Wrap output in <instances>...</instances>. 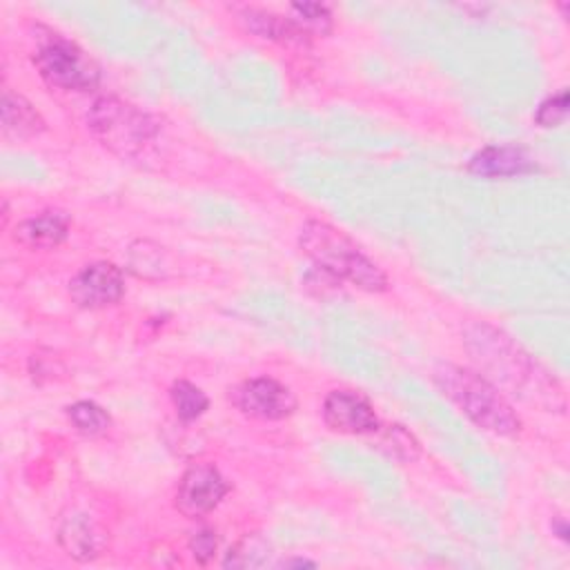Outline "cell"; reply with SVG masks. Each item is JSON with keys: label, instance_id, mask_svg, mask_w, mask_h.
<instances>
[{"label": "cell", "instance_id": "cell-1", "mask_svg": "<svg viewBox=\"0 0 570 570\" xmlns=\"http://www.w3.org/2000/svg\"><path fill=\"white\" fill-rule=\"evenodd\" d=\"M298 245L323 274L336 281H350L365 292L387 289L385 272L338 227L316 218L307 220L301 229Z\"/></svg>", "mask_w": 570, "mask_h": 570}, {"label": "cell", "instance_id": "cell-2", "mask_svg": "<svg viewBox=\"0 0 570 570\" xmlns=\"http://www.w3.org/2000/svg\"><path fill=\"white\" fill-rule=\"evenodd\" d=\"M432 379L436 387L481 430L499 436L519 434L521 419L485 376L461 365L441 363Z\"/></svg>", "mask_w": 570, "mask_h": 570}, {"label": "cell", "instance_id": "cell-3", "mask_svg": "<svg viewBox=\"0 0 570 570\" xmlns=\"http://www.w3.org/2000/svg\"><path fill=\"white\" fill-rule=\"evenodd\" d=\"M465 343L474 361H479L499 383L514 390V394H530V390L541 392L543 381H550L546 372L532 361L517 343L503 332L481 323L465 332Z\"/></svg>", "mask_w": 570, "mask_h": 570}, {"label": "cell", "instance_id": "cell-4", "mask_svg": "<svg viewBox=\"0 0 570 570\" xmlns=\"http://www.w3.org/2000/svg\"><path fill=\"white\" fill-rule=\"evenodd\" d=\"M87 122L94 136L120 158L140 156L158 136V122L147 111L116 96L98 98Z\"/></svg>", "mask_w": 570, "mask_h": 570}, {"label": "cell", "instance_id": "cell-5", "mask_svg": "<svg viewBox=\"0 0 570 570\" xmlns=\"http://www.w3.org/2000/svg\"><path fill=\"white\" fill-rule=\"evenodd\" d=\"M33 65L47 85L60 89L89 91L100 80L98 65L76 42L56 33L38 45Z\"/></svg>", "mask_w": 570, "mask_h": 570}, {"label": "cell", "instance_id": "cell-6", "mask_svg": "<svg viewBox=\"0 0 570 570\" xmlns=\"http://www.w3.org/2000/svg\"><path fill=\"white\" fill-rule=\"evenodd\" d=\"M229 485L220 472L209 463H194L185 470L176 488V508L189 517L198 519L212 512L220 499L227 494Z\"/></svg>", "mask_w": 570, "mask_h": 570}, {"label": "cell", "instance_id": "cell-7", "mask_svg": "<svg viewBox=\"0 0 570 570\" xmlns=\"http://www.w3.org/2000/svg\"><path fill=\"white\" fill-rule=\"evenodd\" d=\"M125 294L122 272L105 261L85 265L71 281H69V296L78 307L98 309L114 305Z\"/></svg>", "mask_w": 570, "mask_h": 570}, {"label": "cell", "instance_id": "cell-8", "mask_svg": "<svg viewBox=\"0 0 570 570\" xmlns=\"http://www.w3.org/2000/svg\"><path fill=\"white\" fill-rule=\"evenodd\" d=\"M236 405L252 419L281 421L296 410V396L276 379L258 376L236 390Z\"/></svg>", "mask_w": 570, "mask_h": 570}, {"label": "cell", "instance_id": "cell-9", "mask_svg": "<svg viewBox=\"0 0 570 570\" xmlns=\"http://www.w3.org/2000/svg\"><path fill=\"white\" fill-rule=\"evenodd\" d=\"M323 421L343 434H376L379 416L370 401L354 390H334L323 401Z\"/></svg>", "mask_w": 570, "mask_h": 570}, {"label": "cell", "instance_id": "cell-10", "mask_svg": "<svg viewBox=\"0 0 570 570\" xmlns=\"http://www.w3.org/2000/svg\"><path fill=\"white\" fill-rule=\"evenodd\" d=\"M58 543L69 557L78 561H91L105 552L107 532L91 517L73 512L62 519L58 528Z\"/></svg>", "mask_w": 570, "mask_h": 570}, {"label": "cell", "instance_id": "cell-11", "mask_svg": "<svg viewBox=\"0 0 570 570\" xmlns=\"http://www.w3.org/2000/svg\"><path fill=\"white\" fill-rule=\"evenodd\" d=\"M534 169H537V163H532V158L523 149L510 147V145H488L479 149L468 163V171L485 178L521 176Z\"/></svg>", "mask_w": 570, "mask_h": 570}, {"label": "cell", "instance_id": "cell-12", "mask_svg": "<svg viewBox=\"0 0 570 570\" xmlns=\"http://www.w3.org/2000/svg\"><path fill=\"white\" fill-rule=\"evenodd\" d=\"M69 216L60 209L40 212L22 223H18L13 238L31 249H49L60 245L69 234Z\"/></svg>", "mask_w": 570, "mask_h": 570}, {"label": "cell", "instance_id": "cell-13", "mask_svg": "<svg viewBox=\"0 0 570 570\" xmlns=\"http://www.w3.org/2000/svg\"><path fill=\"white\" fill-rule=\"evenodd\" d=\"M2 131L11 138H29L45 129L42 116L36 111V107L20 94H13L11 89L2 91Z\"/></svg>", "mask_w": 570, "mask_h": 570}, {"label": "cell", "instance_id": "cell-14", "mask_svg": "<svg viewBox=\"0 0 570 570\" xmlns=\"http://www.w3.org/2000/svg\"><path fill=\"white\" fill-rule=\"evenodd\" d=\"M243 22L247 24L249 31L258 33L261 38H269L276 42H287V45H307L309 33L303 31L292 18L261 11V9H245L243 11Z\"/></svg>", "mask_w": 570, "mask_h": 570}, {"label": "cell", "instance_id": "cell-15", "mask_svg": "<svg viewBox=\"0 0 570 570\" xmlns=\"http://www.w3.org/2000/svg\"><path fill=\"white\" fill-rule=\"evenodd\" d=\"M169 394H171V403L176 407L178 419L185 421V423L198 419L207 410V405H209L207 394L200 387H196L194 383H189V381H176L171 385Z\"/></svg>", "mask_w": 570, "mask_h": 570}, {"label": "cell", "instance_id": "cell-16", "mask_svg": "<svg viewBox=\"0 0 570 570\" xmlns=\"http://www.w3.org/2000/svg\"><path fill=\"white\" fill-rule=\"evenodd\" d=\"M67 416L76 425V430L80 434H85V436L105 434L109 423H111L109 414L100 405H96L91 401H78V403L69 405L67 407Z\"/></svg>", "mask_w": 570, "mask_h": 570}, {"label": "cell", "instance_id": "cell-17", "mask_svg": "<svg viewBox=\"0 0 570 570\" xmlns=\"http://www.w3.org/2000/svg\"><path fill=\"white\" fill-rule=\"evenodd\" d=\"M267 557H269L267 541L252 534V537H245L243 541H238L227 552L223 566L225 568H258V566L267 563Z\"/></svg>", "mask_w": 570, "mask_h": 570}, {"label": "cell", "instance_id": "cell-18", "mask_svg": "<svg viewBox=\"0 0 570 570\" xmlns=\"http://www.w3.org/2000/svg\"><path fill=\"white\" fill-rule=\"evenodd\" d=\"M292 20L309 36H325L332 29V13L321 2H296L289 7Z\"/></svg>", "mask_w": 570, "mask_h": 570}, {"label": "cell", "instance_id": "cell-19", "mask_svg": "<svg viewBox=\"0 0 570 570\" xmlns=\"http://www.w3.org/2000/svg\"><path fill=\"white\" fill-rule=\"evenodd\" d=\"M566 116H568V91L561 89V91L548 96L539 105V109L534 114V120L541 127H557V125H561L566 120Z\"/></svg>", "mask_w": 570, "mask_h": 570}, {"label": "cell", "instance_id": "cell-20", "mask_svg": "<svg viewBox=\"0 0 570 570\" xmlns=\"http://www.w3.org/2000/svg\"><path fill=\"white\" fill-rule=\"evenodd\" d=\"M381 445H387V452L396 459H403V461H412L416 459L419 454V443L414 441L412 434H407L403 428L399 425H392L387 428Z\"/></svg>", "mask_w": 570, "mask_h": 570}, {"label": "cell", "instance_id": "cell-21", "mask_svg": "<svg viewBox=\"0 0 570 570\" xmlns=\"http://www.w3.org/2000/svg\"><path fill=\"white\" fill-rule=\"evenodd\" d=\"M216 548H218V537L212 528H200L189 539V550L198 563H207L214 557Z\"/></svg>", "mask_w": 570, "mask_h": 570}, {"label": "cell", "instance_id": "cell-22", "mask_svg": "<svg viewBox=\"0 0 570 570\" xmlns=\"http://www.w3.org/2000/svg\"><path fill=\"white\" fill-rule=\"evenodd\" d=\"M552 530L557 532V537H559V539L568 541V523H566V519H557V521L552 523Z\"/></svg>", "mask_w": 570, "mask_h": 570}, {"label": "cell", "instance_id": "cell-23", "mask_svg": "<svg viewBox=\"0 0 570 570\" xmlns=\"http://www.w3.org/2000/svg\"><path fill=\"white\" fill-rule=\"evenodd\" d=\"M292 566H298V568L309 566V568H314L316 563H314V561H307V559H289V561H281V568H292Z\"/></svg>", "mask_w": 570, "mask_h": 570}]
</instances>
